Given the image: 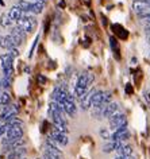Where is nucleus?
<instances>
[{"instance_id": "nucleus-24", "label": "nucleus", "mask_w": 150, "mask_h": 159, "mask_svg": "<svg viewBox=\"0 0 150 159\" xmlns=\"http://www.w3.org/2000/svg\"><path fill=\"white\" fill-rule=\"evenodd\" d=\"M4 125H6V128L7 131L11 129V128H16V127H22L23 125V121L21 120V119H12V120H10V121H7L4 123Z\"/></svg>"}, {"instance_id": "nucleus-14", "label": "nucleus", "mask_w": 150, "mask_h": 159, "mask_svg": "<svg viewBox=\"0 0 150 159\" xmlns=\"http://www.w3.org/2000/svg\"><path fill=\"white\" fill-rule=\"evenodd\" d=\"M118 104L116 102H110V104L107 105H104V108H103V115H101V117H111L112 115H115L118 112Z\"/></svg>"}, {"instance_id": "nucleus-22", "label": "nucleus", "mask_w": 150, "mask_h": 159, "mask_svg": "<svg viewBox=\"0 0 150 159\" xmlns=\"http://www.w3.org/2000/svg\"><path fill=\"white\" fill-rule=\"evenodd\" d=\"M116 152H118V155H119V157H131V154H133V147L129 146V144H123L119 150L116 151Z\"/></svg>"}, {"instance_id": "nucleus-21", "label": "nucleus", "mask_w": 150, "mask_h": 159, "mask_svg": "<svg viewBox=\"0 0 150 159\" xmlns=\"http://www.w3.org/2000/svg\"><path fill=\"white\" fill-rule=\"evenodd\" d=\"M112 30H114V33H115L120 39H126L129 37L127 30H124L120 25H112Z\"/></svg>"}, {"instance_id": "nucleus-39", "label": "nucleus", "mask_w": 150, "mask_h": 159, "mask_svg": "<svg viewBox=\"0 0 150 159\" xmlns=\"http://www.w3.org/2000/svg\"><path fill=\"white\" fill-rule=\"evenodd\" d=\"M0 6H4V2H3V0H0Z\"/></svg>"}, {"instance_id": "nucleus-20", "label": "nucleus", "mask_w": 150, "mask_h": 159, "mask_svg": "<svg viewBox=\"0 0 150 159\" xmlns=\"http://www.w3.org/2000/svg\"><path fill=\"white\" fill-rule=\"evenodd\" d=\"M26 154V148L25 147H19V148L11 151V152L7 155V159H22V157Z\"/></svg>"}, {"instance_id": "nucleus-40", "label": "nucleus", "mask_w": 150, "mask_h": 159, "mask_svg": "<svg viewBox=\"0 0 150 159\" xmlns=\"http://www.w3.org/2000/svg\"><path fill=\"white\" fill-rule=\"evenodd\" d=\"M85 3H87V4H89V3H91V0H85Z\"/></svg>"}, {"instance_id": "nucleus-9", "label": "nucleus", "mask_w": 150, "mask_h": 159, "mask_svg": "<svg viewBox=\"0 0 150 159\" xmlns=\"http://www.w3.org/2000/svg\"><path fill=\"white\" fill-rule=\"evenodd\" d=\"M11 37H12V39H14V42L16 43V46H19V45H22L23 43V41H25V38H26V33L23 31L21 27L19 26H16V27H14L12 30H11Z\"/></svg>"}, {"instance_id": "nucleus-1", "label": "nucleus", "mask_w": 150, "mask_h": 159, "mask_svg": "<svg viewBox=\"0 0 150 159\" xmlns=\"http://www.w3.org/2000/svg\"><path fill=\"white\" fill-rule=\"evenodd\" d=\"M92 81H93V75L91 73L81 74L76 82V86H74V96L77 98H81L87 93V90H88L89 85L92 84Z\"/></svg>"}, {"instance_id": "nucleus-23", "label": "nucleus", "mask_w": 150, "mask_h": 159, "mask_svg": "<svg viewBox=\"0 0 150 159\" xmlns=\"http://www.w3.org/2000/svg\"><path fill=\"white\" fill-rule=\"evenodd\" d=\"M16 6L21 7V8L23 10V12H31L33 14V3L26 2V0H19Z\"/></svg>"}, {"instance_id": "nucleus-29", "label": "nucleus", "mask_w": 150, "mask_h": 159, "mask_svg": "<svg viewBox=\"0 0 150 159\" xmlns=\"http://www.w3.org/2000/svg\"><path fill=\"white\" fill-rule=\"evenodd\" d=\"M8 54H10L12 58H15V57H18V55H19V50L16 49V47H14V49H10V50H8Z\"/></svg>"}, {"instance_id": "nucleus-28", "label": "nucleus", "mask_w": 150, "mask_h": 159, "mask_svg": "<svg viewBox=\"0 0 150 159\" xmlns=\"http://www.w3.org/2000/svg\"><path fill=\"white\" fill-rule=\"evenodd\" d=\"M11 23H12V19L10 18V15L8 14H3L2 19H0V25H2V27H8Z\"/></svg>"}, {"instance_id": "nucleus-13", "label": "nucleus", "mask_w": 150, "mask_h": 159, "mask_svg": "<svg viewBox=\"0 0 150 159\" xmlns=\"http://www.w3.org/2000/svg\"><path fill=\"white\" fill-rule=\"evenodd\" d=\"M23 144H25V139L23 138L16 139V140H12L11 143H8V144L3 146V152H11V151L16 150V148H19V147H23Z\"/></svg>"}, {"instance_id": "nucleus-11", "label": "nucleus", "mask_w": 150, "mask_h": 159, "mask_svg": "<svg viewBox=\"0 0 150 159\" xmlns=\"http://www.w3.org/2000/svg\"><path fill=\"white\" fill-rule=\"evenodd\" d=\"M50 136H52L60 146H66V144H68V142H69V139H68V136H66V134L61 132V131H58L56 128L52 129V134H50Z\"/></svg>"}, {"instance_id": "nucleus-36", "label": "nucleus", "mask_w": 150, "mask_h": 159, "mask_svg": "<svg viewBox=\"0 0 150 159\" xmlns=\"http://www.w3.org/2000/svg\"><path fill=\"white\" fill-rule=\"evenodd\" d=\"M43 159H54V158H52L49 154H46V152H45V155H43Z\"/></svg>"}, {"instance_id": "nucleus-17", "label": "nucleus", "mask_w": 150, "mask_h": 159, "mask_svg": "<svg viewBox=\"0 0 150 159\" xmlns=\"http://www.w3.org/2000/svg\"><path fill=\"white\" fill-rule=\"evenodd\" d=\"M46 154H49L52 158L54 159H62V152L60 151V148H57V147H53L50 144H46V150H45Z\"/></svg>"}, {"instance_id": "nucleus-12", "label": "nucleus", "mask_w": 150, "mask_h": 159, "mask_svg": "<svg viewBox=\"0 0 150 159\" xmlns=\"http://www.w3.org/2000/svg\"><path fill=\"white\" fill-rule=\"evenodd\" d=\"M0 47L10 50V49L16 47V43L14 42V39L11 35H0Z\"/></svg>"}, {"instance_id": "nucleus-6", "label": "nucleus", "mask_w": 150, "mask_h": 159, "mask_svg": "<svg viewBox=\"0 0 150 159\" xmlns=\"http://www.w3.org/2000/svg\"><path fill=\"white\" fill-rule=\"evenodd\" d=\"M68 96H69L68 90H66L65 88H61V86H57V88L53 90V93H52L53 101H56V102H58V104H61V105H64V102H65L66 98H68Z\"/></svg>"}, {"instance_id": "nucleus-18", "label": "nucleus", "mask_w": 150, "mask_h": 159, "mask_svg": "<svg viewBox=\"0 0 150 159\" xmlns=\"http://www.w3.org/2000/svg\"><path fill=\"white\" fill-rule=\"evenodd\" d=\"M123 144H124L123 142H115V140H112L111 143H108V144H105L103 147V151H104V152H112V151H118Z\"/></svg>"}, {"instance_id": "nucleus-8", "label": "nucleus", "mask_w": 150, "mask_h": 159, "mask_svg": "<svg viewBox=\"0 0 150 159\" xmlns=\"http://www.w3.org/2000/svg\"><path fill=\"white\" fill-rule=\"evenodd\" d=\"M64 109H65V113H68L69 116H76V112H77V107L74 104V98L72 94H69L68 98L65 100L64 102Z\"/></svg>"}, {"instance_id": "nucleus-32", "label": "nucleus", "mask_w": 150, "mask_h": 159, "mask_svg": "<svg viewBox=\"0 0 150 159\" xmlns=\"http://www.w3.org/2000/svg\"><path fill=\"white\" fill-rule=\"evenodd\" d=\"M38 82H41V84H46V77H45V75L39 74L38 75Z\"/></svg>"}, {"instance_id": "nucleus-15", "label": "nucleus", "mask_w": 150, "mask_h": 159, "mask_svg": "<svg viewBox=\"0 0 150 159\" xmlns=\"http://www.w3.org/2000/svg\"><path fill=\"white\" fill-rule=\"evenodd\" d=\"M8 15H10V18L12 19V22H19V20H21V19H22L23 16H25V12H23V10L21 8V7L14 6L10 10Z\"/></svg>"}, {"instance_id": "nucleus-19", "label": "nucleus", "mask_w": 150, "mask_h": 159, "mask_svg": "<svg viewBox=\"0 0 150 159\" xmlns=\"http://www.w3.org/2000/svg\"><path fill=\"white\" fill-rule=\"evenodd\" d=\"M103 97H104L103 90H96L93 94V97H92V107L103 105Z\"/></svg>"}, {"instance_id": "nucleus-27", "label": "nucleus", "mask_w": 150, "mask_h": 159, "mask_svg": "<svg viewBox=\"0 0 150 159\" xmlns=\"http://www.w3.org/2000/svg\"><path fill=\"white\" fill-rule=\"evenodd\" d=\"M10 101H11V97H10V94L4 92V93H0V107H6V105H8L10 104Z\"/></svg>"}, {"instance_id": "nucleus-10", "label": "nucleus", "mask_w": 150, "mask_h": 159, "mask_svg": "<svg viewBox=\"0 0 150 159\" xmlns=\"http://www.w3.org/2000/svg\"><path fill=\"white\" fill-rule=\"evenodd\" d=\"M95 92H96V89H91L89 92H87L84 96L80 98V105H81V108L84 111H87L88 108L92 107V97H93Z\"/></svg>"}, {"instance_id": "nucleus-25", "label": "nucleus", "mask_w": 150, "mask_h": 159, "mask_svg": "<svg viewBox=\"0 0 150 159\" xmlns=\"http://www.w3.org/2000/svg\"><path fill=\"white\" fill-rule=\"evenodd\" d=\"M45 8V2H34L33 3V14H41Z\"/></svg>"}, {"instance_id": "nucleus-35", "label": "nucleus", "mask_w": 150, "mask_h": 159, "mask_svg": "<svg viewBox=\"0 0 150 159\" xmlns=\"http://www.w3.org/2000/svg\"><path fill=\"white\" fill-rule=\"evenodd\" d=\"M137 2H141V3H145V4L150 6V0H137Z\"/></svg>"}, {"instance_id": "nucleus-2", "label": "nucleus", "mask_w": 150, "mask_h": 159, "mask_svg": "<svg viewBox=\"0 0 150 159\" xmlns=\"http://www.w3.org/2000/svg\"><path fill=\"white\" fill-rule=\"evenodd\" d=\"M16 23L26 34L33 33V31L35 30V27H37V19H35L34 16H30V15H25V16Z\"/></svg>"}, {"instance_id": "nucleus-33", "label": "nucleus", "mask_w": 150, "mask_h": 159, "mask_svg": "<svg viewBox=\"0 0 150 159\" xmlns=\"http://www.w3.org/2000/svg\"><path fill=\"white\" fill-rule=\"evenodd\" d=\"M7 132V128H6V125L3 124V125H0V138L3 136V135H4Z\"/></svg>"}, {"instance_id": "nucleus-42", "label": "nucleus", "mask_w": 150, "mask_h": 159, "mask_svg": "<svg viewBox=\"0 0 150 159\" xmlns=\"http://www.w3.org/2000/svg\"><path fill=\"white\" fill-rule=\"evenodd\" d=\"M149 97H150V94H149Z\"/></svg>"}, {"instance_id": "nucleus-34", "label": "nucleus", "mask_w": 150, "mask_h": 159, "mask_svg": "<svg viewBox=\"0 0 150 159\" xmlns=\"http://www.w3.org/2000/svg\"><path fill=\"white\" fill-rule=\"evenodd\" d=\"M146 34H148V38L150 39V25H149L148 27H146Z\"/></svg>"}, {"instance_id": "nucleus-26", "label": "nucleus", "mask_w": 150, "mask_h": 159, "mask_svg": "<svg viewBox=\"0 0 150 159\" xmlns=\"http://www.w3.org/2000/svg\"><path fill=\"white\" fill-rule=\"evenodd\" d=\"M110 45H111V49L114 50V54H115V57L119 59L120 55H119V49H118V42H116V39L114 38V37L110 38Z\"/></svg>"}, {"instance_id": "nucleus-30", "label": "nucleus", "mask_w": 150, "mask_h": 159, "mask_svg": "<svg viewBox=\"0 0 150 159\" xmlns=\"http://www.w3.org/2000/svg\"><path fill=\"white\" fill-rule=\"evenodd\" d=\"M100 135L103 139H111V135H110V132L107 129H100Z\"/></svg>"}, {"instance_id": "nucleus-4", "label": "nucleus", "mask_w": 150, "mask_h": 159, "mask_svg": "<svg viewBox=\"0 0 150 159\" xmlns=\"http://www.w3.org/2000/svg\"><path fill=\"white\" fill-rule=\"evenodd\" d=\"M108 120H110V128L114 129V131H116V129L122 128V127L127 125V119H126V116L123 113H118L116 112L115 115H112Z\"/></svg>"}, {"instance_id": "nucleus-3", "label": "nucleus", "mask_w": 150, "mask_h": 159, "mask_svg": "<svg viewBox=\"0 0 150 159\" xmlns=\"http://www.w3.org/2000/svg\"><path fill=\"white\" fill-rule=\"evenodd\" d=\"M19 112V107L16 104H8L4 107V109H3L2 115H0V121L3 123H7L10 120H12L15 119V116L18 115Z\"/></svg>"}, {"instance_id": "nucleus-38", "label": "nucleus", "mask_w": 150, "mask_h": 159, "mask_svg": "<svg viewBox=\"0 0 150 159\" xmlns=\"http://www.w3.org/2000/svg\"><path fill=\"white\" fill-rule=\"evenodd\" d=\"M4 86H3V81H2V78H0V89H3Z\"/></svg>"}, {"instance_id": "nucleus-41", "label": "nucleus", "mask_w": 150, "mask_h": 159, "mask_svg": "<svg viewBox=\"0 0 150 159\" xmlns=\"http://www.w3.org/2000/svg\"><path fill=\"white\" fill-rule=\"evenodd\" d=\"M33 2H45V0H33Z\"/></svg>"}, {"instance_id": "nucleus-16", "label": "nucleus", "mask_w": 150, "mask_h": 159, "mask_svg": "<svg viewBox=\"0 0 150 159\" xmlns=\"http://www.w3.org/2000/svg\"><path fill=\"white\" fill-rule=\"evenodd\" d=\"M0 61H2L3 71L14 69V67H12V61H14V58L11 57V55H10L8 53H7V54H3V55H0Z\"/></svg>"}, {"instance_id": "nucleus-7", "label": "nucleus", "mask_w": 150, "mask_h": 159, "mask_svg": "<svg viewBox=\"0 0 150 159\" xmlns=\"http://www.w3.org/2000/svg\"><path fill=\"white\" fill-rule=\"evenodd\" d=\"M129 138H130V132H129L127 127H122V128L114 131V134L111 135V139L115 142H124Z\"/></svg>"}, {"instance_id": "nucleus-5", "label": "nucleus", "mask_w": 150, "mask_h": 159, "mask_svg": "<svg viewBox=\"0 0 150 159\" xmlns=\"http://www.w3.org/2000/svg\"><path fill=\"white\" fill-rule=\"evenodd\" d=\"M23 138V128L22 127H16V128H11L6 132V138L2 140L3 146L8 144V143H11L12 140H16V139H21Z\"/></svg>"}, {"instance_id": "nucleus-31", "label": "nucleus", "mask_w": 150, "mask_h": 159, "mask_svg": "<svg viewBox=\"0 0 150 159\" xmlns=\"http://www.w3.org/2000/svg\"><path fill=\"white\" fill-rule=\"evenodd\" d=\"M126 93H127V94H131L133 93V86H131V84H126Z\"/></svg>"}, {"instance_id": "nucleus-37", "label": "nucleus", "mask_w": 150, "mask_h": 159, "mask_svg": "<svg viewBox=\"0 0 150 159\" xmlns=\"http://www.w3.org/2000/svg\"><path fill=\"white\" fill-rule=\"evenodd\" d=\"M115 159H133L131 157H118V158H115Z\"/></svg>"}]
</instances>
